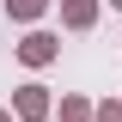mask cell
I'll return each mask as SVG.
<instances>
[{"mask_svg":"<svg viewBox=\"0 0 122 122\" xmlns=\"http://www.w3.org/2000/svg\"><path fill=\"white\" fill-rule=\"evenodd\" d=\"M116 6H122V0H116Z\"/></svg>","mask_w":122,"mask_h":122,"instance_id":"7a4b0ae2","label":"cell"},{"mask_svg":"<svg viewBox=\"0 0 122 122\" xmlns=\"http://www.w3.org/2000/svg\"><path fill=\"white\" fill-rule=\"evenodd\" d=\"M37 6H43V0H12V12H18V18H30Z\"/></svg>","mask_w":122,"mask_h":122,"instance_id":"6da1fadb","label":"cell"}]
</instances>
